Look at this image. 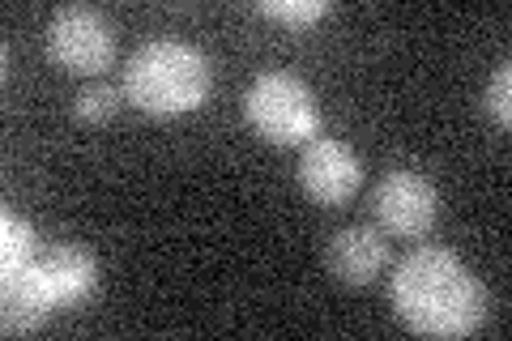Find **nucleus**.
I'll return each instance as SVG.
<instances>
[{"mask_svg":"<svg viewBox=\"0 0 512 341\" xmlns=\"http://www.w3.org/2000/svg\"><path fill=\"white\" fill-rule=\"evenodd\" d=\"M393 316L419 337H470L487 316L483 282L448 248H414L393 269Z\"/></svg>","mask_w":512,"mask_h":341,"instance_id":"f257e3e1","label":"nucleus"},{"mask_svg":"<svg viewBox=\"0 0 512 341\" xmlns=\"http://www.w3.org/2000/svg\"><path fill=\"white\" fill-rule=\"evenodd\" d=\"M210 60L192 43L154 39L124 60V103L146 116H184L210 99Z\"/></svg>","mask_w":512,"mask_h":341,"instance_id":"f03ea898","label":"nucleus"},{"mask_svg":"<svg viewBox=\"0 0 512 341\" xmlns=\"http://www.w3.org/2000/svg\"><path fill=\"white\" fill-rule=\"evenodd\" d=\"M244 120L269 145H308L320 137V103L295 73H261L244 90Z\"/></svg>","mask_w":512,"mask_h":341,"instance_id":"7ed1b4c3","label":"nucleus"},{"mask_svg":"<svg viewBox=\"0 0 512 341\" xmlns=\"http://www.w3.org/2000/svg\"><path fill=\"white\" fill-rule=\"evenodd\" d=\"M47 56L73 77H99L116 64L111 22L90 5H64L47 22Z\"/></svg>","mask_w":512,"mask_h":341,"instance_id":"20e7f679","label":"nucleus"},{"mask_svg":"<svg viewBox=\"0 0 512 341\" xmlns=\"http://www.w3.org/2000/svg\"><path fill=\"white\" fill-rule=\"evenodd\" d=\"M372 214L389 239H423L440 218V192L419 171H389L372 188Z\"/></svg>","mask_w":512,"mask_h":341,"instance_id":"39448f33","label":"nucleus"},{"mask_svg":"<svg viewBox=\"0 0 512 341\" xmlns=\"http://www.w3.org/2000/svg\"><path fill=\"white\" fill-rule=\"evenodd\" d=\"M299 188L316 205H346L363 188V158L338 137H312L299 154Z\"/></svg>","mask_w":512,"mask_h":341,"instance_id":"423d86ee","label":"nucleus"},{"mask_svg":"<svg viewBox=\"0 0 512 341\" xmlns=\"http://www.w3.org/2000/svg\"><path fill=\"white\" fill-rule=\"evenodd\" d=\"M389 235L380 226H342L325 243V269L342 286H372L389 269Z\"/></svg>","mask_w":512,"mask_h":341,"instance_id":"0eeeda50","label":"nucleus"},{"mask_svg":"<svg viewBox=\"0 0 512 341\" xmlns=\"http://www.w3.org/2000/svg\"><path fill=\"white\" fill-rule=\"evenodd\" d=\"M52 312H60V307L52 299V286H47L39 261L0 273V329L5 333H35Z\"/></svg>","mask_w":512,"mask_h":341,"instance_id":"6e6552de","label":"nucleus"},{"mask_svg":"<svg viewBox=\"0 0 512 341\" xmlns=\"http://www.w3.org/2000/svg\"><path fill=\"white\" fill-rule=\"evenodd\" d=\"M39 269L47 286H52L56 307H77L90 303L94 290H99V261L82 248V243H56V248L39 252Z\"/></svg>","mask_w":512,"mask_h":341,"instance_id":"1a4fd4ad","label":"nucleus"},{"mask_svg":"<svg viewBox=\"0 0 512 341\" xmlns=\"http://www.w3.org/2000/svg\"><path fill=\"white\" fill-rule=\"evenodd\" d=\"M39 261V235L35 226H30L26 218H18L13 209H5L0 214V273L9 269H26Z\"/></svg>","mask_w":512,"mask_h":341,"instance_id":"9d476101","label":"nucleus"},{"mask_svg":"<svg viewBox=\"0 0 512 341\" xmlns=\"http://www.w3.org/2000/svg\"><path fill=\"white\" fill-rule=\"evenodd\" d=\"M120 103H124V94H120L116 86H107V81H90L86 90H77L73 116L82 120V124H103V120L116 116Z\"/></svg>","mask_w":512,"mask_h":341,"instance_id":"9b49d317","label":"nucleus"},{"mask_svg":"<svg viewBox=\"0 0 512 341\" xmlns=\"http://www.w3.org/2000/svg\"><path fill=\"white\" fill-rule=\"evenodd\" d=\"M256 13L286 26H312L320 18H329V0H261Z\"/></svg>","mask_w":512,"mask_h":341,"instance_id":"f8f14e48","label":"nucleus"},{"mask_svg":"<svg viewBox=\"0 0 512 341\" xmlns=\"http://www.w3.org/2000/svg\"><path fill=\"white\" fill-rule=\"evenodd\" d=\"M483 107L500 128L512 124V64H500V69L491 73L487 90H483Z\"/></svg>","mask_w":512,"mask_h":341,"instance_id":"ddd939ff","label":"nucleus"}]
</instances>
